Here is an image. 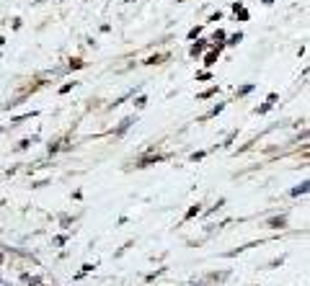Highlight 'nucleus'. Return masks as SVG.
Returning <instances> with one entry per match:
<instances>
[{
	"instance_id": "f257e3e1",
	"label": "nucleus",
	"mask_w": 310,
	"mask_h": 286,
	"mask_svg": "<svg viewBox=\"0 0 310 286\" xmlns=\"http://www.w3.org/2000/svg\"><path fill=\"white\" fill-rule=\"evenodd\" d=\"M129 124H132V119H124V121H122V127H119V132H116V134H122V132H124V129H127V127H129Z\"/></svg>"
},
{
	"instance_id": "f03ea898",
	"label": "nucleus",
	"mask_w": 310,
	"mask_h": 286,
	"mask_svg": "<svg viewBox=\"0 0 310 286\" xmlns=\"http://www.w3.org/2000/svg\"><path fill=\"white\" fill-rule=\"evenodd\" d=\"M305 191H307V183H302V186H300V188H295L292 193H295V196H300V193H305Z\"/></svg>"
}]
</instances>
